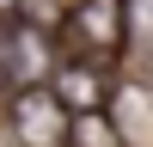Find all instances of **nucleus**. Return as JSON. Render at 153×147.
Segmentation results:
<instances>
[{
  "mask_svg": "<svg viewBox=\"0 0 153 147\" xmlns=\"http://www.w3.org/2000/svg\"><path fill=\"white\" fill-rule=\"evenodd\" d=\"M49 31H55V55L117 68L135 49V0H74Z\"/></svg>",
  "mask_w": 153,
  "mask_h": 147,
  "instance_id": "obj_1",
  "label": "nucleus"
},
{
  "mask_svg": "<svg viewBox=\"0 0 153 147\" xmlns=\"http://www.w3.org/2000/svg\"><path fill=\"white\" fill-rule=\"evenodd\" d=\"M68 129H74V110L55 98L49 80L6 92V135L19 147H68Z\"/></svg>",
  "mask_w": 153,
  "mask_h": 147,
  "instance_id": "obj_2",
  "label": "nucleus"
},
{
  "mask_svg": "<svg viewBox=\"0 0 153 147\" xmlns=\"http://www.w3.org/2000/svg\"><path fill=\"white\" fill-rule=\"evenodd\" d=\"M55 98L80 117V110H110V92H117V74L104 61H74V55H55V74H49Z\"/></svg>",
  "mask_w": 153,
  "mask_h": 147,
  "instance_id": "obj_3",
  "label": "nucleus"
},
{
  "mask_svg": "<svg viewBox=\"0 0 153 147\" xmlns=\"http://www.w3.org/2000/svg\"><path fill=\"white\" fill-rule=\"evenodd\" d=\"M110 117H117V129H123V147H153V80H141V74L117 80Z\"/></svg>",
  "mask_w": 153,
  "mask_h": 147,
  "instance_id": "obj_4",
  "label": "nucleus"
},
{
  "mask_svg": "<svg viewBox=\"0 0 153 147\" xmlns=\"http://www.w3.org/2000/svg\"><path fill=\"white\" fill-rule=\"evenodd\" d=\"M68 147H123V129L110 110H80L68 129Z\"/></svg>",
  "mask_w": 153,
  "mask_h": 147,
  "instance_id": "obj_5",
  "label": "nucleus"
},
{
  "mask_svg": "<svg viewBox=\"0 0 153 147\" xmlns=\"http://www.w3.org/2000/svg\"><path fill=\"white\" fill-rule=\"evenodd\" d=\"M135 12H147V19H153V0H135Z\"/></svg>",
  "mask_w": 153,
  "mask_h": 147,
  "instance_id": "obj_6",
  "label": "nucleus"
}]
</instances>
